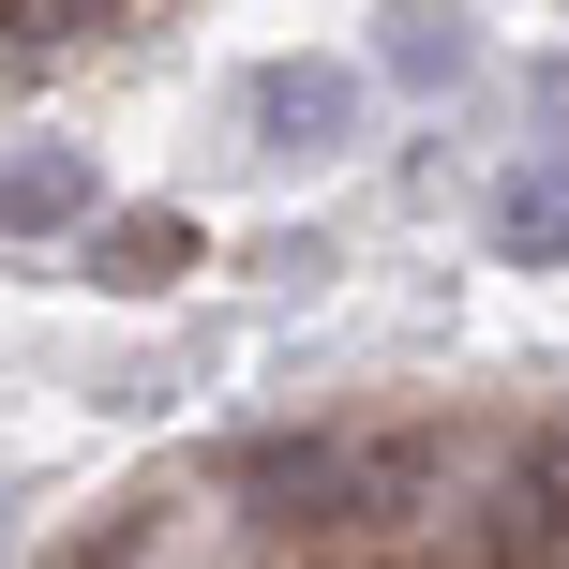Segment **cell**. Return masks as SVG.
Listing matches in <instances>:
<instances>
[{"label":"cell","mask_w":569,"mask_h":569,"mask_svg":"<svg viewBox=\"0 0 569 569\" xmlns=\"http://www.w3.org/2000/svg\"><path fill=\"white\" fill-rule=\"evenodd\" d=\"M420 510H450V435H435V420L345 435V480H330V525H345V540H405Z\"/></svg>","instance_id":"obj_1"},{"label":"cell","mask_w":569,"mask_h":569,"mask_svg":"<svg viewBox=\"0 0 569 569\" xmlns=\"http://www.w3.org/2000/svg\"><path fill=\"white\" fill-rule=\"evenodd\" d=\"M240 120H256L284 166H315V150L360 136V76H345V60H256V76H240Z\"/></svg>","instance_id":"obj_2"},{"label":"cell","mask_w":569,"mask_h":569,"mask_svg":"<svg viewBox=\"0 0 569 569\" xmlns=\"http://www.w3.org/2000/svg\"><path fill=\"white\" fill-rule=\"evenodd\" d=\"M480 555H495V569L569 555V420H555V435H525V450H510V480L480 495Z\"/></svg>","instance_id":"obj_3"},{"label":"cell","mask_w":569,"mask_h":569,"mask_svg":"<svg viewBox=\"0 0 569 569\" xmlns=\"http://www.w3.org/2000/svg\"><path fill=\"white\" fill-rule=\"evenodd\" d=\"M330 480H345V435H256V450H226V495L256 525H330Z\"/></svg>","instance_id":"obj_4"},{"label":"cell","mask_w":569,"mask_h":569,"mask_svg":"<svg viewBox=\"0 0 569 569\" xmlns=\"http://www.w3.org/2000/svg\"><path fill=\"white\" fill-rule=\"evenodd\" d=\"M90 226V150H16L0 166V240H60Z\"/></svg>","instance_id":"obj_5"},{"label":"cell","mask_w":569,"mask_h":569,"mask_svg":"<svg viewBox=\"0 0 569 569\" xmlns=\"http://www.w3.org/2000/svg\"><path fill=\"white\" fill-rule=\"evenodd\" d=\"M495 256L510 270H569V150H540V166L495 196Z\"/></svg>","instance_id":"obj_6"},{"label":"cell","mask_w":569,"mask_h":569,"mask_svg":"<svg viewBox=\"0 0 569 569\" xmlns=\"http://www.w3.org/2000/svg\"><path fill=\"white\" fill-rule=\"evenodd\" d=\"M90 270L106 284H166V270H196V226H180V210H106V226H90Z\"/></svg>","instance_id":"obj_7"},{"label":"cell","mask_w":569,"mask_h":569,"mask_svg":"<svg viewBox=\"0 0 569 569\" xmlns=\"http://www.w3.org/2000/svg\"><path fill=\"white\" fill-rule=\"evenodd\" d=\"M465 60H480V30H465V16H390V76H405V90H450Z\"/></svg>","instance_id":"obj_8"},{"label":"cell","mask_w":569,"mask_h":569,"mask_svg":"<svg viewBox=\"0 0 569 569\" xmlns=\"http://www.w3.org/2000/svg\"><path fill=\"white\" fill-rule=\"evenodd\" d=\"M90 30H106L90 0H0V46H30V60H46V46H90Z\"/></svg>","instance_id":"obj_9"},{"label":"cell","mask_w":569,"mask_h":569,"mask_svg":"<svg viewBox=\"0 0 569 569\" xmlns=\"http://www.w3.org/2000/svg\"><path fill=\"white\" fill-rule=\"evenodd\" d=\"M540 106H555V120H569V60H540Z\"/></svg>","instance_id":"obj_10"}]
</instances>
